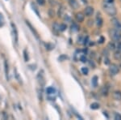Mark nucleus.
I'll list each match as a JSON object with an SVG mask.
<instances>
[{"label":"nucleus","mask_w":121,"mask_h":120,"mask_svg":"<svg viewBox=\"0 0 121 120\" xmlns=\"http://www.w3.org/2000/svg\"><path fill=\"white\" fill-rule=\"evenodd\" d=\"M103 7L105 12L111 16H113L116 14V8L114 4H103Z\"/></svg>","instance_id":"f257e3e1"},{"label":"nucleus","mask_w":121,"mask_h":120,"mask_svg":"<svg viewBox=\"0 0 121 120\" xmlns=\"http://www.w3.org/2000/svg\"><path fill=\"white\" fill-rule=\"evenodd\" d=\"M109 35H110L111 38L112 39L113 41H116V42H119V41L121 40V33L117 31L116 29H110L109 30Z\"/></svg>","instance_id":"f03ea898"},{"label":"nucleus","mask_w":121,"mask_h":120,"mask_svg":"<svg viewBox=\"0 0 121 120\" xmlns=\"http://www.w3.org/2000/svg\"><path fill=\"white\" fill-rule=\"evenodd\" d=\"M109 72L112 75H116L119 72V67L116 64H111L109 67Z\"/></svg>","instance_id":"7ed1b4c3"},{"label":"nucleus","mask_w":121,"mask_h":120,"mask_svg":"<svg viewBox=\"0 0 121 120\" xmlns=\"http://www.w3.org/2000/svg\"><path fill=\"white\" fill-rule=\"evenodd\" d=\"M112 24L115 26V29H116L117 31H119V32H120L121 31V24L119 22V20L118 19H112Z\"/></svg>","instance_id":"20e7f679"},{"label":"nucleus","mask_w":121,"mask_h":120,"mask_svg":"<svg viewBox=\"0 0 121 120\" xmlns=\"http://www.w3.org/2000/svg\"><path fill=\"white\" fill-rule=\"evenodd\" d=\"M11 27H12V30H13V33H14V37H15V42H18V31H17L16 26L14 23H11Z\"/></svg>","instance_id":"39448f33"},{"label":"nucleus","mask_w":121,"mask_h":120,"mask_svg":"<svg viewBox=\"0 0 121 120\" xmlns=\"http://www.w3.org/2000/svg\"><path fill=\"white\" fill-rule=\"evenodd\" d=\"M43 73H44V72L41 71V72H39V75L37 76V78L39 80V83L40 84V85L41 86H43L44 84V75H43Z\"/></svg>","instance_id":"423d86ee"},{"label":"nucleus","mask_w":121,"mask_h":120,"mask_svg":"<svg viewBox=\"0 0 121 120\" xmlns=\"http://www.w3.org/2000/svg\"><path fill=\"white\" fill-rule=\"evenodd\" d=\"M94 13V8L92 7H87L85 9V15L86 16H91Z\"/></svg>","instance_id":"0eeeda50"},{"label":"nucleus","mask_w":121,"mask_h":120,"mask_svg":"<svg viewBox=\"0 0 121 120\" xmlns=\"http://www.w3.org/2000/svg\"><path fill=\"white\" fill-rule=\"evenodd\" d=\"M112 97L116 101H121V92L120 91H115L112 94Z\"/></svg>","instance_id":"6e6552de"},{"label":"nucleus","mask_w":121,"mask_h":120,"mask_svg":"<svg viewBox=\"0 0 121 120\" xmlns=\"http://www.w3.org/2000/svg\"><path fill=\"white\" fill-rule=\"evenodd\" d=\"M103 22V20L102 17H101L100 13H98V14H97V17H96V24H97V25H98V27L102 26Z\"/></svg>","instance_id":"1a4fd4ad"},{"label":"nucleus","mask_w":121,"mask_h":120,"mask_svg":"<svg viewBox=\"0 0 121 120\" xmlns=\"http://www.w3.org/2000/svg\"><path fill=\"white\" fill-rule=\"evenodd\" d=\"M75 17H76V19H77L78 22H82L84 20V19H85V15H84L82 12L77 13L75 15Z\"/></svg>","instance_id":"9d476101"},{"label":"nucleus","mask_w":121,"mask_h":120,"mask_svg":"<svg viewBox=\"0 0 121 120\" xmlns=\"http://www.w3.org/2000/svg\"><path fill=\"white\" fill-rule=\"evenodd\" d=\"M69 3L73 9H77L78 7V3L77 0H69Z\"/></svg>","instance_id":"9b49d317"},{"label":"nucleus","mask_w":121,"mask_h":120,"mask_svg":"<svg viewBox=\"0 0 121 120\" xmlns=\"http://www.w3.org/2000/svg\"><path fill=\"white\" fill-rule=\"evenodd\" d=\"M26 24H27V25H28V26L29 27V28H30V29H31V30H32V33H33V34H34L35 36H36V37H37V38H38V37H38V33H37V32H36V29H33V27L32 26V24H31L29 23L28 20L26 21Z\"/></svg>","instance_id":"f8f14e48"},{"label":"nucleus","mask_w":121,"mask_h":120,"mask_svg":"<svg viewBox=\"0 0 121 120\" xmlns=\"http://www.w3.org/2000/svg\"><path fill=\"white\" fill-rule=\"evenodd\" d=\"M46 92L48 95H52V94H54L56 92V89L53 87H48V88H47Z\"/></svg>","instance_id":"ddd939ff"},{"label":"nucleus","mask_w":121,"mask_h":120,"mask_svg":"<svg viewBox=\"0 0 121 120\" xmlns=\"http://www.w3.org/2000/svg\"><path fill=\"white\" fill-rule=\"evenodd\" d=\"M91 84H92L94 88L97 87V85H98V77L97 76H94L92 78V80H91Z\"/></svg>","instance_id":"4468645a"},{"label":"nucleus","mask_w":121,"mask_h":120,"mask_svg":"<svg viewBox=\"0 0 121 120\" xmlns=\"http://www.w3.org/2000/svg\"><path fill=\"white\" fill-rule=\"evenodd\" d=\"M4 67H5V75L6 77H7V80H8V73H9V68H8V64H7V61H4Z\"/></svg>","instance_id":"2eb2a0df"},{"label":"nucleus","mask_w":121,"mask_h":120,"mask_svg":"<svg viewBox=\"0 0 121 120\" xmlns=\"http://www.w3.org/2000/svg\"><path fill=\"white\" fill-rule=\"evenodd\" d=\"M71 30L73 31V32H77V31H78L79 30L78 25L77 24L73 23V24L71 25Z\"/></svg>","instance_id":"dca6fc26"},{"label":"nucleus","mask_w":121,"mask_h":120,"mask_svg":"<svg viewBox=\"0 0 121 120\" xmlns=\"http://www.w3.org/2000/svg\"><path fill=\"white\" fill-rule=\"evenodd\" d=\"M101 93L103 96H107L108 95V88L107 87H103L101 88Z\"/></svg>","instance_id":"f3484780"},{"label":"nucleus","mask_w":121,"mask_h":120,"mask_svg":"<svg viewBox=\"0 0 121 120\" xmlns=\"http://www.w3.org/2000/svg\"><path fill=\"white\" fill-rule=\"evenodd\" d=\"M99 103H96V102H95V103H92L91 105V109H92V110H98L99 109Z\"/></svg>","instance_id":"a211bd4d"},{"label":"nucleus","mask_w":121,"mask_h":120,"mask_svg":"<svg viewBox=\"0 0 121 120\" xmlns=\"http://www.w3.org/2000/svg\"><path fill=\"white\" fill-rule=\"evenodd\" d=\"M107 48L111 50H114L115 48H116V46H115V44L113 42H109L108 45H107Z\"/></svg>","instance_id":"6ab92c4d"},{"label":"nucleus","mask_w":121,"mask_h":120,"mask_svg":"<svg viewBox=\"0 0 121 120\" xmlns=\"http://www.w3.org/2000/svg\"><path fill=\"white\" fill-rule=\"evenodd\" d=\"M64 11H65V9H64V7H63V6H61V7H60V8H59V11H58V16L61 17L62 15H63Z\"/></svg>","instance_id":"aec40b11"},{"label":"nucleus","mask_w":121,"mask_h":120,"mask_svg":"<svg viewBox=\"0 0 121 120\" xmlns=\"http://www.w3.org/2000/svg\"><path fill=\"white\" fill-rule=\"evenodd\" d=\"M114 58L116 60H120L121 59V54L120 52H116L114 54Z\"/></svg>","instance_id":"412c9836"},{"label":"nucleus","mask_w":121,"mask_h":120,"mask_svg":"<svg viewBox=\"0 0 121 120\" xmlns=\"http://www.w3.org/2000/svg\"><path fill=\"white\" fill-rule=\"evenodd\" d=\"M66 28H67V26H66V24H61L59 25V30L61 31V32L65 31Z\"/></svg>","instance_id":"4be33fe9"},{"label":"nucleus","mask_w":121,"mask_h":120,"mask_svg":"<svg viewBox=\"0 0 121 120\" xmlns=\"http://www.w3.org/2000/svg\"><path fill=\"white\" fill-rule=\"evenodd\" d=\"M115 0H103V4H114Z\"/></svg>","instance_id":"5701e85b"},{"label":"nucleus","mask_w":121,"mask_h":120,"mask_svg":"<svg viewBox=\"0 0 121 120\" xmlns=\"http://www.w3.org/2000/svg\"><path fill=\"white\" fill-rule=\"evenodd\" d=\"M48 15H49V16L51 17V18L55 16V12H54V10L53 9H49V10H48Z\"/></svg>","instance_id":"b1692460"},{"label":"nucleus","mask_w":121,"mask_h":120,"mask_svg":"<svg viewBox=\"0 0 121 120\" xmlns=\"http://www.w3.org/2000/svg\"><path fill=\"white\" fill-rule=\"evenodd\" d=\"M45 47H46V49L48 50H52V49H53V46H52V44H49V43H47V44H45Z\"/></svg>","instance_id":"393cba45"},{"label":"nucleus","mask_w":121,"mask_h":120,"mask_svg":"<svg viewBox=\"0 0 121 120\" xmlns=\"http://www.w3.org/2000/svg\"><path fill=\"white\" fill-rule=\"evenodd\" d=\"M82 72L83 75H87L89 72V70L87 67H84L82 68Z\"/></svg>","instance_id":"a878e982"},{"label":"nucleus","mask_w":121,"mask_h":120,"mask_svg":"<svg viewBox=\"0 0 121 120\" xmlns=\"http://www.w3.org/2000/svg\"><path fill=\"white\" fill-rule=\"evenodd\" d=\"M23 56H24V60L26 62L28 61V53H27V50H23Z\"/></svg>","instance_id":"bb28decb"},{"label":"nucleus","mask_w":121,"mask_h":120,"mask_svg":"<svg viewBox=\"0 0 121 120\" xmlns=\"http://www.w3.org/2000/svg\"><path fill=\"white\" fill-rule=\"evenodd\" d=\"M15 76H16V79L18 80V81L19 82V83H22V81H21V79L19 78V76L18 72H17L16 69H15Z\"/></svg>","instance_id":"cd10ccee"},{"label":"nucleus","mask_w":121,"mask_h":120,"mask_svg":"<svg viewBox=\"0 0 121 120\" xmlns=\"http://www.w3.org/2000/svg\"><path fill=\"white\" fill-rule=\"evenodd\" d=\"M36 2H37L38 4L40 5V6L44 5V4H45V3H46L45 0H36Z\"/></svg>","instance_id":"c85d7f7f"},{"label":"nucleus","mask_w":121,"mask_h":120,"mask_svg":"<svg viewBox=\"0 0 121 120\" xmlns=\"http://www.w3.org/2000/svg\"><path fill=\"white\" fill-rule=\"evenodd\" d=\"M3 22H4V19H3V16L2 14H0V26L3 25Z\"/></svg>","instance_id":"c756f323"},{"label":"nucleus","mask_w":121,"mask_h":120,"mask_svg":"<svg viewBox=\"0 0 121 120\" xmlns=\"http://www.w3.org/2000/svg\"><path fill=\"white\" fill-rule=\"evenodd\" d=\"M53 30H54V31L59 30V25H58L56 23H55V24H53ZM59 31H60V30H59Z\"/></svg>","instance_id":"7c9ffc66"},{"label":"nucleus","mask_w":121,"mask_h":120,"mask_svg":"<svg viewBox=\"0 0 121 120\" xmlns=\"http://www.w3.org/2000/svg\"><path fill=\"white\" fill-rule=\"evenodd\" d=\"M80 60H81L82 62H86L87 59H86V58L85 55H82V56H81V58H80Z\"/></svg>","instance_id":"2f4dec72"},{"label":"nucleus","mask_w":121,"mask_h":120,"mask_svg":"<svg viewBox=\"0 0 121 120\" xmlns=\"http://www.w3.org/2000/svg\"><path fill=\"white\" fill-rule=\"evenodd\" d=\"M115 119H116V120H121V115H119V114H116V115H115Z\"/></svg>","instance_id":"473e14b6"},{"label":"nucleus","mask_w":121,"mask_h":120,"mask_svg":"<svg viewBox=\"0 0 121 120\" xmlns=\"http://www.w3.org/2000/svg\"><path fill=\"white\" fill-rule=\"evenodd\" d=\"M49 3L51 4L52 6H54L56 4V3H55V0H49Z\"/></svg>","instance_id":"72a5a7b5"},{"label":"nucleus","mask_w":121,"mask_h":120,"mask_svg":"<svg viewBox=\"0 0 121 120\" xmlns=\"http://www.w3.org/2000/svg\"><path fill=\"white\" fill-rule=\"evenodd\" d=\"M89 22H90V23H88L89 26H92V25H93V20H89Z\"/></svg>","instance_id":"f704fd0d"},{"label":"nucleus","mask_w":121,"mask_h":120,"mask_svg":"<svg viewBox=\"0 0 121 120\" xmlns=\"http://www.w3.org/2000/svg\"><path fill=\"white\" fill-rule=\"evenodd\" d=\"M104 62H105V64H109V60L107 59V58H106L104 61Z\"/></svg>","instance_id":"c9c22d12"},{"label":"nucleus","mask_w":121,"mask_h":120,"mask_svg":"<svg viewBox=\"0 0 121 120\" xmlns=\"http://www.w3.org/2000/svg\"><path fill=\"white\" fill-rule=\"evenodd\" d=\"M103 41H104V38L102 37H101V39H100V41H99V43H103Z\"/></svg>","instance_id":"e433bc0d"},{"label":"nucleus","mask_w":121,"mask_h":120,"mask_svg":"<svg viewBox=\"0 0 121 120\" xmlns=\"http://www.w3.org/2000/svg\"><path fill=\"white\" fill-rule=\"evenodd\" d=\"M87 41H88V37H86V38L85 40H84V42H84V44H86V43L88 42H87Z\"/></svg>","instance_id":"4c0bfd02"},{"label":"nucleus","mask_w":121,"mask_h":120,"mask_svg":"<svg viewBox=\"0 0 121 120\" xmlns=\"http://www.w3.org/2000/svg\"><path fill=\"white\" fill-rule=\"evenodd\" d=\"M120 67H121V63H120Z\"/></svg>","instance_id":"58836bf2"},{"label":"nucleus","mask_w":121,"mask_h":120,"mask_svg":"<svg viewBox=\"0 0 121 120\" xmlns=\"http://www.w3.org/2000/svg\"><path fill=\"white\" fill-rule=\"evenodd\" d=\"M120 1H121V0H120Z\"/></svg>","instance_id":"ea45409f"}]
</instances>
